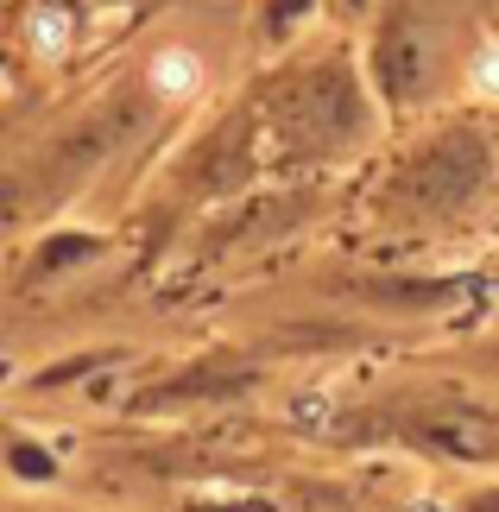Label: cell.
Here are the masks:
<instances>
[{
  "mask_svg": "<svg viewBox=\"0 0 499 512\" xmlns=\"http://www.w3.org/2000/svg\"><path fill=\"white\" fill-rule=\"evenodd\" d=\"M13 468H19V475H51V462H38V456H32V449H26V443H19V449H13Z\"/></svg>",
  "mask_w": 499,
  "mask_h": 512,
  "instance_id": "cell-3",
  "label": "cell"
},
{
  "mask_svg": "<svg viewBox=\"0 0 499 512\" xmlns=\"http://www.w3.org/2000/svg\"><path fill=\"white\" fill-rule=\"evenodd\" d=\"M379 64H386V89H392V95L417 89V38H411V32H386Z\"/></svg>",
  "mask_w": 499,
  "mask_h": 512,
  "instance_id": "cell-2",
  "label": "cell"
},
{
  "mask_svg": "<svg viewBox=\"0 0 499 512\" xmlns=\"http://www.w3.org/2000/svg\"><path fill=\"white\" fill-rule=\"evenodd\" d=\"M481 146L468 140V133H449V140H436L424 159H417L405 177H398V190H411V196H424V203H462V196L481 184Z\"/></svg>",
  "mask_w": 499,
  "mask_h": 512,
  "instance_id": "cell-1",
  "label": "cell"
},
{
  "mask_svg": "<svg viewBox=\"0 0 499 512\" xmlns=\"http://www.w3.org/2000/svg\"><path fill=\"white\" fill-rule=\"evenodd\" d=\"M474 512H499V494H487V500H481V506H474Z\"/></svg>",
  "mask_w": 499,
  "mask_h": 512,
  "instance_id": "cell-7",
  "label": "cell"
},
{
  "mask_svg": "<svg viewBox=\"0 0 499 512\" xmlns=\"http://www.w3.org/2000/svg\"><path fill=\"white\" fill-rule=\"evenodd\" d=\"M481 89H499V57H481Z\"/></svg>",
  "mask_w": 499,
  "mask_h": 512,
  "instance_id": "cell-5",
  "label": "cell"
},
{
  "mask_svg": "<svg viewBox=\"0 0 499 512\" xmlns=\"http://www.w3.org/2000/svg\"><path fill=\"white\" fill-rule=\"evenodd\" d=\"M196 512H272V506H196Z\"/></svg>",
  "mask_w": 499,
  "mask_h": 512,
  "instance_id": "cell-6",
  "label": "cell"
},
{
  "mask_svg": "<svg viewBox=\"0 0 499 512\" xmlns=\"http://www.w3.org/2000/svg\"><path fill=\"white\" fill-rule=\"evenodd\" d=\"M291 13H310V0H272V26H285Z\"/></svg>",
  "mask_w": 499,
  "mask_h": 512,
  "instance_id": "cell-4",
  "label": "cell"
}]
</instances>
